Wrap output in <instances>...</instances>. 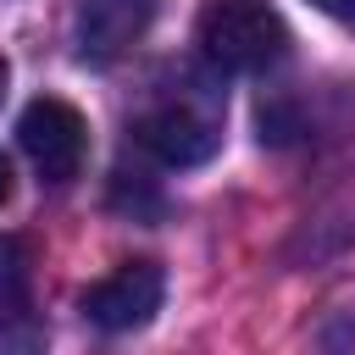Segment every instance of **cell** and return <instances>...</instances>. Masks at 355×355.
Listing matches in <instances>:
<instances>
[{
	"instance_id": "cell-5",
	"label": "cell",
	"mask_w": 355,
	"mask_h": 355,
	"mask_svg": "<svg viewBox=\"0 0 355 355\" xmlns=\"http://www.w3.org/2000/svg\"><path fill=\"white\" fill-rule=\"evenodd\" d=\"M155 22V0H78V55L105 67L128 55Z\"/></svg>"
},
{
	"instance_id": "cell-8",
	"label": "cell",
	"mask_w": 355,
	"mask_h": 355,
	"mask_svg": "<svg viewBox=\"0 0 355 355\" xmlns=\"http://www.w3.org/2000/svg\"><path fill=\"white\" fill-rule=\"evenodd\" d=\"M6 200H11V161L0 155V205H6Z\"/></svg>"
},
{
	"instance_id": "cell-6",
	"label": "cell",
	"mask_w": 355,
	"mask_h": 355,
	"mask_svg": "<svg viewBox=\"0 0 355 355\" xmlns=\"http://www.w3.org/2000/svg\"><path fill=\"white\" fill-rule=\"evenodd\" d=\"M39 322L28 300V250L0 233V355H33Z\"/></svg>"
},
{
	"instance_id": "cell-9",
	"label": "cell",
	"mask_w": 355,
	"mask_h": 355,
	"mask_svg": "<svg viewBox=\"0 0 355 355\" xmlns=\"http://www.w3.org/2000/svg\"><path fill=\"white\" fill-rule=\"evenodd\" d=\"M6 78H11V67H6V55H0V94H6Z\"/></svg>"
},
{
	"instance_id": "cell-3",
	"label": "cell",
	"mask_w": 355,
	"mask_h": 355,
	"mask_svg": "<svg viewBox=\"0 0 355 355\" xmlns=\"http://www.w3.org/2000/svg\"><path fill=\"white\" fill-rule=\"evenodd\" d=\"M133 139L161 166H200V161L216 155L222 122H216V111H205L194 100H166V105H155V111H144L133 122Z\"/></svg>"
},
{
	"instance_id": "cell-4",
	"label": "cell",
	"mask_w": 355,
	"mask_h": 355,
	"mask_svg": "<svg viewBox=\"0 0 355 355\" xmlns=\"http://www.w3.org/2000/svg\"><path fill=\"white\" fill-rule=\"evenodd\" d=\"M161 294H166V272L155 261H122L83 294V316L100 333H133L161 311Z\"/></svg>"
},
{
	"instance_id": "cell-7",
	"label": "cell",
	"mask_w": 355,
	"mask_h": 355,
	"mask_svg": "<svg viewBox=\"0 0 355 355\" xmlns=\"http://www.w3.org/2000/svg\"><path fill=\"white\" fill-rule=\"evenodd\" d=\"M322 17H333V22H344V28H355V0H311Z\"/></svg>"
},
{
	"instance_id": "cell-1",
	"label": "cell",
	"mask_w": 355,
	"mask_h": 355,
	"mask_svg": "<svg viewBox=\"0 0 355 355\" xmlns=\"http://www.w3.org/2000/svg\"><path fill=\"white\" fill-rule=\"evenodd\" d=\"M194 33L216 72H266L288 55V28L266 0H205Z\"/></svg>"
},
{
	"instance_id": "cell-2",
	"label": "cell",
	"mask_w": 355,
	"mask_h": 355,
	"mask_svg": "<svg viewBox=\"0 0 355 355\" xmlns=\"http://www.w3.org/2000/svg\"><path fill=\"white\" fill-rule=\"evenodd\" d=\"M17 139H22V150H28V161L44 183H72L78 166H83V150H89V122H83L78 105L44 94L22 111Z\"/></svg>"
}]
</instances>
